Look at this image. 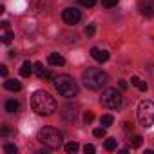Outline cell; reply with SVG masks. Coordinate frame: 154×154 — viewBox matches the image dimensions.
<instances>
[{
  "mask_svg": "<svg viewBox=\"0 0 154 154\" xmlns=\"http://www.w3.org/2000/svg\"><path fill=\"white\" fill-rule=\"evenodd\" d=\"M78 2L84 6V8H93L96 4V0H78Z\"/></svg>",
  "mask_w": 154,
  "mask_h": 154,
  "instance_id": "cell-23",
  "label": "cell"
},
{
  "mask_svg": "<svg viewBox=\"0 0 154 154\" xmlns=\"http://www.w3.org/2000/svg\"><path fill=\"white\" fill-rule=\"evenodd\" d=\"M54 87L65 98H74L76 94H78V85H76L74 78H72V76H69V74L56 76V78H54Z\"/></svg>",
  "mask_w": 154,
  "mask_h": 154,
  "instance_id": "cell-3",
  "label": "cell"
},
{
  "mask_svg": "<svg viewBox=\"0 0 154 154\" xmlns=\"http://www.w3.org/2000/svg\"><path fill=\"white\" fill-rule=\"evenodd\" d=\"M120 87H122V89H127V82H125V80H120Z\"/></svg>",
  "mask_w": 154,
  "mask_h": 154,
  "instance_id": "cell-30",
  "label": "cell"
},
{
  "mask_svg": "<svg viewBox=\"0 0 154 154\" xmlns=\"http://www.w3.org/2000/svg\"><path fill=\"white\" fill-rule=\"evenodd\" d=\"M47 62H49L51 65L58 67V65H63V63H65V58H63L62 54H58V53H51L49 58H47Z\"/></svg>",
  "mask_w": 154,
  "mask_h": 154,
  "instance_id": "cell-11",
  "label": "cell"
},
{
  "mask_svg": "<svg viewBox=\"0 0 154 154\" xmlns=\"http://www.w3.org/2000/svg\"><path fill=\"white\" fill-rule=\"evenodd\" d=\"M116 147H118V141L114 138H107L105 140V150H116Z\"/></svg>",
  "mask_w": 154,
  "mask_h": 154,
  "instance_id": "cell-16",
  "label": "cell"
},
{
  "mask_svg": "<svg viewBox=\"0 0 154 154\" xmlns=\"http://www.w3.org/2000/svg\"><path fill=\"white\" fill-rule=\"evenodd\" d=\"M0 72H2V76H8V67L6 65H0Z\"/></svg>",
  "mask_w": 154,
  "mask_h": 154,
  "instance_id": "cell-28",
  "label": "cell"
},
{
  "mask_svg": "<svg viewBox=\"0 0 154 154\" xmlns=\"http://www.w3.org/2000/svg\"><path fill=\"white\" fill-rule=\"evenodd\" d=\"M94 31H96V27H94L93 24L85 27V35H87V36H93V35H94Z\"/></svg>",
  "mask_w": 154,
  "mask_h": 154,
  "instance_id": "cell-26",
  "label": "cell"
},
{
  "mask_svg": "<svg viewBox=\"0 0 154 154\" xmlns=\"http://www.w3.org/2000/svg\"><path fill=\"white\" fill-rule=\"evenodd\" d=\"M33 69H35V65H33V63H31L29 60H26V62L22 63V67H20V74L24 76V78H27V76H31Z\"/></svg>",
  "mask_w": 154,
  "mask_h": 154,
  "instance_id": "cell-12",
  "label": "cell"
},
{
  "mask_svg": "<svg viewBox=\"0 0 154 154\" xmlns=\"http://www.w3.org/2000/svg\"><path fill=\"white\" fill-rule=\"evenodd\" d=\"M4 152H8V154H17L18 149H17V145H13V143H6V145H4Z\"/></svg>",
  "mask_w": 154,
  "mask_h": 154,
  "instance_id": "cell-20",
  "label": "cell"
},
{
  "mask_svg": "<svg viewBox=\"0 0 154 154\" xmlns=\"http://www.w3.org/2000/svg\"><path fill=\"white\" fill-rule=\"evenodd\" d=\"M118 4V0H102V6H105V8H114Z\"/></svg>",
  "mask_w": 154,
  "mask_h": 154,
  "instance_id": "cell-24",
  "label": "cell"
},
{
  "mask_svg": "<svg viewBox=\"0 0 154 154\" xmlns=\"http://www.w3.org/2000/svg\"><path fill=\"white\" fill-rule=\"evenodd\" d=\"M93 134H94L96 138H103V136H105V127H96V129L93 131Z\"/></svg>",
  "mask_w": 154,
  "mask_h": 154,
  "instance_id": "cell-22",
  "label": "cell"
},
{
  "mask_svg": "<svg viewBox=\"0 0 154 154\" xmlns=\"http://www.w3.org/2000/svg\"><path fill=\"white\" fill-rule=\"evenodd\" d=\"M4 87H6L8 91H20V89H22V84H20L18 80H6Z\"/></svg>",
  "mask_w": 154,
  "mask_h": 154,
  "instance_id": "cell-13",
  "label": "cell"
},
{
  "mask_svg": "<svg viewBox=\"0 0 154 154\" xmlns=\"http://www.w3.org/2000/svg\"><path fill=\"white\" fill-rule=\"evenodd\" d=\"M84 84H85V87L87 89H93V91H100L102 87H105L107 85V82H109V76H107V72H103L102 69H98V67H89L87 71H84Z\"/></svg>",
  "mask_w": 154,
  "mask_h": 154,
  "instance_id": "cell-2",
  "label": "cell"
},
{
  "mask_svg": "<svg viewBox=\"0 0 154 154\" xmlns=\"http://www.w3.org/2000/svg\"><path fill=\"white\" fill-rule=\"evenodd\" d=\"M62 18H63V22H65V24L74 26V24H78V22H80L82 15H80V11H78V9H74V8H67V9H63Z\"/></svg>",
  "mask_w": 154,
  "mask_h": 154,
  "instance_id": "cell-7",
  "label": "cell"
},
{
  "mask_svg": "<svg viewBox=\"0 0 154 154\" xmlns=\"http://www.w3.org/2000/svg\"><path fill=\"white\" fill-rule=\"evenodd\" d=\"M8 134H9V129H8V127H4V129H2V136H8Z\"/></svg>",
  "mask_w": 154,
  "mask_h": 154,
  "instance_id": "cell-31",
  "label": "cell"
},
{
  "mask_svg": "<svg viewBox=\"0 0 154 154\" xmlns=\"http://www.w3.org/2000/svg\"><path fill=\"white\" fill-rule=\"evenodd\" d=\"M100 102L103 107L111 109V111H118L123 103V98H122V93L116 91V89H105L100 96Z\"/></svg>",
  "mask_w": 154,
  "mask_h": 154,
  "instance_id": "cell-6",
  "label": "cell"
},
{
  "mask_svg": "<svg viewBox=\"0 0 154 154\" xmlns=\"http://www.w3.org/2000/svg\"><path fill=\"white\" fill-rule=\"evenodd\" d=\"M123 125H125V127H123L125 131H132V123H131V122H125Z\"/></svg>",
  "mask_w": 154,
  "mask_h": 154,
  "instance_id": "cell-29",
  "label": "cell"
},
{
  "mask_svg": "<svg viewBox=\"0 0 154 154\" xmlns=\"http://www.w3.org/2000/svg\"><path fill=\"white\" fill-rule=\"evenodd\" d=\"M94 150H96L94 145H85V147H84V152H85V154H93Z\"/></svg>",
  "mask_w": 154,
  "mask_h": 154,
  "instance_id": "cell-27",
  "label": "cell"
},
{
  "mask_svg": "<svg viewBox=\"0 0 154 154\" xmlns=\"http://www.w3.org/2000/svg\"><path fill=\"white\" fill-rule=\"evenodd\" d=\"M131 84H132L134 87H138L140 91H143V93L147 91V84H145V82H141L138 76H131Z\"/></svg>",
  "mask_w": 154,
  "mask_h": 154,
  "instance_id": "cell-14",
  "label": "cell"
},
{
  "mask_svg": "<svg viewBox=\"0 0 154 154\" xmlns=\"http://www.w3.org/2000/svg\"><path fill=\"white\" fill-rule=\"evenodd\" d=\"M100 122H102V125H103V127H109V125H112L114 118H112L111 114H103V116L100 118Z\"/></svg>",
  "mask_w": 154,
  "mask_h": 154,
  "instance_id": "cell-17",
  "label": "cell"
},
{
  "mask_svg": "<svg viewBox=\"0 0 154 154\" xmlns=\"http://www.w3.org/2000/svg\"><path fill=\"white\" fill-rule=\"evenodd\" d=\"M33 111L42 116H49L56 111V100L47 93V91H36L31 98Z\"/></svg>",
  "mask_w": 154,
  "mask_h": 154,
  "instance_id": "cell-1",
  "label": "cell"
},
{
  "mask_svg": "<svg viewBox=\"0 0 154 154\" xmlns=\"http://www.w3.org/2000/svg\"><path fill=\"white\" fill-rule=\"evenodd\" d=\"M93 120H94V114H93V112H91V111H89V112H85V114H84V122H85V123H87V125H89V123H91V122H93Z\"/></svg>",
  "mask_w": 154,
  "mask_h": 154,
  "instance_id": "cell-25",
  "label": "cell"
},
{
  "mask_svg": "<svg viewBox=\"0 0 154 154\" xmlns=\"http://www.w3.org/2000/svg\"><path fill=\"white\" fill-rule=\"evenodd\" d=\"M35 72H36V76L40 80H54L56 76L53 74V72H49L42 63H35Z\"/></svg>",
  "mask_w": 154,
  "mask_h": 154,
  "instance_id": "cell-8",
  "label": "cell"
},
{
  "mask_svg": "<svg viewBox=\"0 0 154 154\" xmlns=\"http://www.w3.org/2000/svg\"><path fill=\"white\" fill-rule=\"evenodd\" d=\"M13 36H15V35H13V31L6 29V31H4V35H2V42H4V44H11Z\"/></svg>",
  "mask_w": 154,
  "mask_h": 154,
  "instance_id": "cell-19",
  "label": "cell"
},
{
  "mask_svg": "<svg viewBox=\"0 0 154 154\" xmlns=\"http://www.w3.org/2000/svg\"><path fill=\"white\" fill-rule=\"evenodd\" d=\"M138 8L143 17H154V2H150V0H141Z\"/></svg>",
  "mask_w": 154,
  "mask_h": 154,
  "instance_id": "cell-9",
  "label": "cell"
},
{
  "mask_svg": "<svg viewBox=\"0 0 154 154\" xmlns=\"http://www.w3.org/2000/svg\"><path fill=\"white\" fill-rule=\"evenodd\" d=\"M138 122L145 129L154 125V102H150V100L140 102V105H138Z\"/></svg>",
  "mask_w": 154,
  "mask_h": 154,
  "instance_id": "cell-5",
  "label": "cell"
},
{
  "mask_svg": "<svg viewBox=\"0 0 154 154\" xmlns=\"http://www.w3.org/2000/svg\"><path fill=\"white\" fill-rule=\"evenodd\" d=\"M18 109H20V103L17 100H8L6 102V111L8 112H17Z\"/></svg>",
  "mask_w": 154,
  "mask_h": 154,
  "instance_id": "cell-15",
  "label": "cell"
},
{
  "mask_svg": "<svg viewBox=\"0 0 154 154\" xmlns=\"http://www.w3.org/2000/svg\"><path fill=\"white\" fill-rule=\"evenodd\" d=\"M91 56H93L96 62H100V63H103V62L109 60V53L103 51V49H100V47H93V49H91Z\"/></svg>",
  "mask_w": 154,
  "mask_h": 154,
  "instance_id": "cell-10",
  "label": "cell"
},
{
  "mask_svg": "<svg viewBox=\"0 0 154 154\" xmlns=\"http://www.w3.org/2000/svg\"><path fill=\"white\" fill-rule=\"evenodd\" d=\"M80 147H78V143L76 141H69L67 145H65V152H69V154H72V152H76Z\"/></svg>",
  "mask_w": 154,
  "mask_h": 154,
  "instance_id": "cell-18",
  "label": "cell"
},
{
  "mask_svg": "<svg viewBox=\"0 0 154 154\" xmlns=\"http://www.w3.org/2000/svg\"><path fill=\"white\" fill-rule=\"evenodd\" d=\"M141 136L140 134H136V136H132V141H131V145H132V149H138V147H141Z\"/></svg>",
  "mask_w": 154,
  "mask_h": 154,
  "instance_id": "cell-21",
  "label": "cell"
},
{
  "mask_svg": "<svg viewBox=\"0 0 154 154\" xmlns=\"http://www.w3.org/2000/svg\"><path fill=\"white\" fill-rule=\"evenodd\" d=\"M36 140L42 145H45L47 149H60V145H62V132L58 129H54V127H44V129L38 131Z\"/></svg>",
  "mask_w": 154,
  "mask_h": 154,
  "instance_id": "cell-4",
  "label": "cell"
}]
</instances>
